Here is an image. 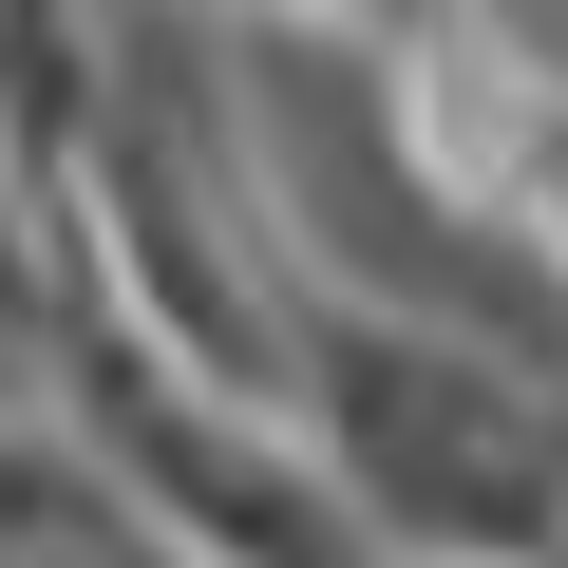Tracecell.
<instances>
[{"instance_id": "6da1fadb", "label": "cell", "mask_w": 568, "mask_h": 568, "mask_svg": "<svg viewBox=\"0 0 568 568\" xmlns=\"http://www.w3.org/2000/svg\"><path fill=\"white\" fill-rule=\"evenodd\" d=\"M284 398L323 417V474L361 549L398 568H568V398L493 342L379 323V304H284Z\"/></svg>"}, {"instance_id": "7a4b0ae2", "label": "cell", "mask_w": 568, "mask_h": 568, "mask_svg": "<svg viewBox=\"0 0 568 568\" xmlns=\"http://www.w3.org/2000/svg\"><path fill=\"white\" fill-rule=\"evenodd\" d=\"M77 455H95L114 511H171V549H209V568H379L361 511H342V474L284 417L171 398V361L133 323H95V304H77Z\"/></svg>"}, {"instance_id": "3957f363", "label": "cell", "mask_w": 568, "mask_h": 568, "mask_svg": "<svg viewBox=\"0 0 568 568\" xmlns=\"http://www.w3.org/2000/svg\"><path fill=\"white\" fill-rule=\"evenodd\" d=\"M284 20H304L323 58H398L417 20H455V0H284Z\"/></svg>"}, {"instance_id": "277c9868", "label": "cell", "mask_w": 568, "mask_h": 568, "mask_svg": "<svg viewBox=\"0 0 568 568\" xmlns=\"http://www.w3.org/2000/svg\"><path fill=\"white\" fill-rule=\"evenodd\" d=\"M530 265H549V304H568V114H549V152H530Z\"/></svg>"}]
</instances>
